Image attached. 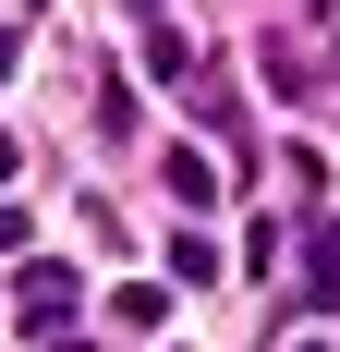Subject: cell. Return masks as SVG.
<instances>
[{
    "label": "cell",
    "instance_id": "3957f363",
    "mask_svg": "<svg viewBox=\"0 0 340 352\" xmlns=\"http://www.w3.org/2000/svg\"><path fill=\"white\" fill-rule=\"evenodd\" d=\"M12 61H25V36H12V25H0V73H12Z\"/></svg>",
    "mask_w": 340,
    "mask_h": 352
},
{
    "label": "cell",
    "instance_id": "6da1fadb",
    "mask_svg": "<svg viewBox=\"0 0 340 352\" xmlns=\"http://www.w3.org/2000/svg\"><path fill=\"white\" fill-rule=\"evenodd\" d=\"M25 328H73V280L61 267H25Z\"/></svg>",
    "mask_w": 340,
    "mask_h": 352
},
{
    "label": "cell",
    "instance_id": "7a4b0ae2",
    "mask_svg": "<svg viewBox=\"0 0 340 352\" xmlns=\"http://www.w3.org/2000/svg\"><path fill=\"white\" fill-rule=\"evenodd\" d=\"M170 195H182V207H219V158H206V146H170Z\"/></svg>",
    "mask_w": 340,
    "mask_h": 352
}]
</instances>
